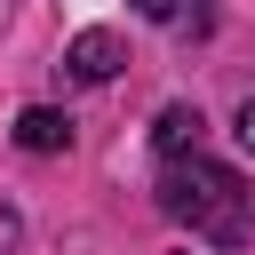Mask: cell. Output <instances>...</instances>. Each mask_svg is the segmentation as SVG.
<instances>
[{
    "label": "cell",
    "mask_w": 255,
    "mask_h": 255,
    "mask_svg": "<svg viewBox=\"0 0 255 255\" xmlns=\"http://www.w3.org/2000/svg\"><path fill=\"white\" fill-rule=\"evenodd\" d=\"M16 143H24V151H64V143H72V120L48 112V104H32V112H16Z\"/></svg>",
    "instance_id": "277c9868"
},
{
    "label": "cell",
    "mask_w": 255,
    "mask_h": 255,
    "mask_svg": "<svg viewBox=\"0 0 255 255\" xmlns=\"http://www.w3.org/2000/svg\"><path fill=\"white\" fill-rule=\"evenodd\" d=\"M159 207L191 231V239H207V247H247V231H255V191H247V175L239 167H223V159H167V175H159Z\"/></svg>",
    "instance_id": "6da1fadb"
},
{
    "label": "cell",
    "mask_w": 255,
    "mask_h": 255,
    "mask_svg": "<svg viewBox=\"0 0 255 255\" xmlns=\"http://www.w3.org/2000/svg\"><path fill=\"white\" fill-rule=\"evenodd\" d=\"M199 128H207V120H199V104H167V112H159V128H151L159 159H191V151H199Z\"/></svg>",
    "instance_id": "3957f363"
},
{
    "label": "cell",
    "mask_w": 255,
    "mask_h": 255,
    "mask_svg": "<svg viewBox=\"0 0 255 255\" xmlns=\"http://www.w3.org/2000/svg\"><path fill=\"white\" fill-rule=\"evenodd\" d=\"M8 247H16V215L0 207V255H8Z\"/></svg>",
    "instance_id": "52a82bcc"
},
{
    "label": "cell",
    "mask_w": 255,
    "mask_h": 255,
    "mask_svg": "<svg viewBox=\"0 0 255 255\" xmlns=\"http://www.w3.org/2000/svg\"><path fill=\"white\" fill-rule=\"evenodd\" d=\"M239 143H247V159H255V96L239 104Z\"/></svg>",
    "instance_id": "8992f818"
},
{
    "label": "cell",
    "mask_w": 255,
    "mask_h": 255,
    "mask_svg": "<svg viewBox=\"0 0 255 255\" xmlns=\"http://www.w3.org/2000/svg\"><path fill=\"white\" fill-rule=\"evenodd\" d=\"M135 8H143L151 24H191V32L207 24V0H135Z\"/></svg>",
    "instance_id": "5b68a950"
},
{
    "label": "cell",
    "mask_w": 255,
    "mask_h": 255,
    "mask_svg": "<svg viewBox=\"0 0 255 255\" xmlns=\"http://www.w3.org/2000/svg\"><path fill=\"white\" fill-rule=\"evenodd\" d=\"M120 64H128V48H120L112 32H80V40L64 48V72H72V80H88V88H96V80H112Z\"/></svg>",
    "instance_id": "7a4b0ae2"
}]
</instances>
